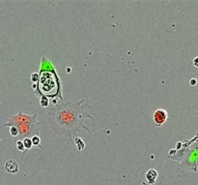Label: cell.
I'll return each instance as SVG.
<instances>
[{"label":"cell","instance_id":"6da1fadb","mask_svg":"<svg viewBox=\"0 0 198 185\" xmlns=\"http://www.w3.org/2000/svg\"><path fill=\"white\" fill-rule=\"evenodd\" d=\"M84 99L78 102H65L59 103L47 113V123L56 137H68L71 142L84 129L90 133L89 128L84 124L85 119H92L96 121L95 117L85 111L83 106Z\"/></svg>","mask_w":198,"mask_h":185},{"label":"cell","instance_id":"7a4b0ae2","mask_svg":"<svg viewBox=\"0 0 198 185\" xmlns=\"http://www.w3.org/2000/svg\"><path fill=\"white\" fill-rule=\"evenodd\" d=\"M38 91L42 96L47 98L55 97L61 93V79L55 70L53 64L47 57H43L40 66L39 81H38Z\"/></svg>","mask_w":198,"mask_h":185},{"label":"cell","instance_id":"3957f363","mask_svg":"<svg viewBox=\"0 0 198 185\" xmlns=\"http://www.w3.org/2000/svg\"><path fill=\"white\" fill-rule=\"evenodd\" d=\"M38 113L34 116L24 114L19 111L18 114L7 118V122L3 124V127L14 126L18 129L19 137L22 138V141L25 138L31 139L34 136H39L41 133L42 122L37 120Z\"/></svg>","mask_w":198,"mask_h":185},{"label":"cell","instance_id":"277c9868","mask_svg":"<svg viewBox=\"0 0 198 185\" xmlns=\"http://www.w3.org/2000/svg\"><path fill=\"white\" fill-rule=\"evenodd\" d=\"M153 119H154L155 124L157 125V126H161V125L168 119L167 111L163 109L156 110L154 114H153Z\"/></svg>","mask_w":198,"mask_h":185},{"label":"cell","instance_id":"5b68a950","mask_svg":"<svg viewBox=\"0 0 198 185\" xmlns=\"http://www.w3.org/2000/svg\"><path fill=\"white\" fill-rule=\"evenodd\" d=\"M4 168L6 170V172H8L10 173H16L19 172V165L18 163L14 160H8L5 163Z\"/></svg>","mask_w":198,"mask_h":185},{"label":"cell","instance_id":"8992f818","mask_svg":"<svg viewBox=\"0 0 198 185\" xmlns=\"http://www.w3.org/2000/svg\"><path fill=\"white\" fill-rule=\"evenodd\" d=\"M158 172L155 169H150L146 173V179L149 184H155L156 180L158 178Z\"/></svg>","mask_w":198,"mask_h":185},{"label":"cell","instance_id":"52a82bcc","mask_svg":"<svg viewBox=\"0 0 198 185\" xmlns=\"http://www.w3.org/2000/svg\"><path fill=\"white\" fill-rule=\"evenodd\" d=\"M31 142H32V145L38 146V147H40L42 150H44V147L41 146V139L39 138V136H34V137H32L31 138Z\"/></svg>","mask_w":198,"mask_h":185},{"label":"cell","instance_id":"ba28073f","mask_svg":"<svg viewBox=\"0 0 198 185\" xmlns=\"http://www.w3.org/2000/svg\"><path fill=\"white\" fill-rule=\"evenodd\" d=\"M22 142H23V145H24V147H25V150L26 151L32 148L33 145H32V142H31V139H29V138L23 139H22Z\"/></svg>","mask_w":198,"mask_h":185},{"label":"cell","instance_id":"9c48e42d","mask_svg":"<svg viewBox=\"0 0 198 185\" xmlns=\"http://www.w3.org/2000/svg\"><path fill=\"white\" fill-rule=\"evenodd\" d=\"M190 145H192V147L196 151L197 156H198V134L192 139V144H190Z\"/></svg>","mask_w":198,"mask_h":185},{"label":"cell","instance_id":"30bf717a","mask_svg":"<svg viewBox=\"0 0 198 185\" xmlns=\"http://www.w3.org/2000/svg\"><path fill=\"white\" fill-rule=\"evenodd\" d=\"M40 105H41V107H43V108L48 107V105H50V100H48V98H47V97L42 96L40 99Z\"/></svg>","mask_w":198,"mask_h":185},{"label":"cell","instance_id":"8fae6325","mask_svg":"<svg viewBox=\"0 0 198 185\" xmlns=\"http://www.w3.org/2000/svg\"><path fill=\"white\" fill-rule=\"evenodd\" d=\"M16 147H18V149L19 151H22L23 154H25L26 153V150H25V147H24L23 145V142L22 139H19L18 142H16Z\"/></svg>","mask_w":198,"mask_h":185},{"label":"cell","instance_id":"7c38bea8","mask_svg":"<svg viewBox=\"0 0 198 185\" xmlns=\"http://www.w3.org/2000/svg\"><path fill=\"white\" fill-rule=\"evenodd\" d=\"M75 145H77V148L79 149V145H81V149H83L85 147V145H84V142H82V139H80V138H75Z\"/></svg>","mask_w":198,"mask_h":185},{"label":"cell","instance_id":"4fadbf2b","mask_svg":"<svg viewBox=\"0 0 198 185\" xmlns=\"http://www.w3.org/2000/svg\"><path fill=\"white\" fill-rule=\"evenodd\" d=\"M10 134H11L14 138H15V137H19V131H18V129H16V127H14V126H11V127H10Z\"/></svg>","mask_w":198,"mask_h":185},{"label":"cell","instance_id":"5bb4252c","mask_svg":"<svg viewBox=\"0 0 198 185\" xmlns=\"http://www.w3.org/2000/svg\"><path fill=\"white\" fill-rule=\"evenodd\" d=\"M30 79L33 83L38 82V81H39V74H37V73H32V75L30 77Z\"/></svg>","mask_w":198,"mask_h":185},{"label":"cell","instance_id":"9a60e30c","mask_svg":"<svg viewBox=\"0 0 198 185\" xmlns=\"http://www.w3.org/2000/svg\"><path fill=\"white\" fill-rule=\"evenodd\" d=\"M189 83H190V85H192V86H195L197 85V79H190Z\"/></svg>","mask_w":198,"mask_h":185},{"label":"cell","instance_id":"2e32d148","mask_svg":"<svg viewBox=\"0 0 198 185\" xmlns=\"http://www.w3.org/2000/svg\"><path fill=\"white\" fill-rule=\"evenodd\" d=\"M193 65H194V67L198 68V56H196L193 59Z\"/></svg>","mask_w":198,"mask_h":185}]
</instances>
